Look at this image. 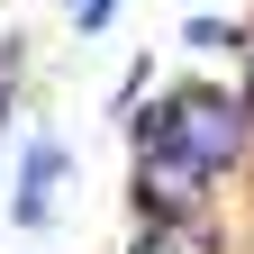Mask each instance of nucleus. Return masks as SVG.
Segmentation results:
<instances>
[{
    "instance_id": "obj_2",
    "label": "nucleus",
    "mask_w": 254,
    "mask_h": 254,
    "mask_svg": "<svg viewBox=\"0 0 254 254\" xmlns=\"http://www.w3.org/2000/svg\"><path fill=\"white\" fill-rule=\"evenodd\" d=\"M209 190H218V173L190 164V154H173V145L136 154V218H145V227H154V218H200Z\"/></svg>"
},
{
    "instance_id": "obj_5",
    "label": "nucleus",
    "mask_w": 254,
    "mask_h": 254,
    "mask_svg": "<svg viewBox=\"0 0 254 254\" xmlns=\"http://www.w3.org/2000/svg\"><path fill=\"white\" fill-rule=\"evenodd\" d=\"M118 9H127V0H73V27H82V37H100Z\"/></svg>"
},
{
    "instance_id": "obj_6",
    "label": "nucleus",
    "mask_w": 254,
    "mask_h": 254,
    "mask_svg": "<svg viewBox=\"0 0 254 254\" xmlns=\"http://www.w3.org/2000/svg\"><path fill=\"white\" fill-rule=\"evenodd\" d=\"M236 91H245V109H254V46H245V82H236Z\"/></svg>"
},
{
    "instance_id": "obj_3",
    "label": "nucleus",
    "mask_w": 254,
    "mask_h": 254,
    "mask_svg": "<svg viewBox=\"0 0 254 254\" xmlns=\"http://www.w3.org/2000/svg\"><path fill=\"white\" fill-rule=\"evenodd\" d=\"M64 173H73V154H64L55 136H37V145H27L18 190H9V218H18V227H46V218H55V190H64Z\"/></svg>"
},
{
    "instance_id": "obj_4",
    "label": "nucleus",
    "mask_w": 254,
    "mask_h": 254,
    "mask_svg": "<svg viewBox=\"0 0 254 254\" xmlns=\"http://www.w3.org/2000/svg\"><path fill=\"white\" fill-rule=\"evenodd\" d=\"M136 254H227V245H218L209 209H200V218H154V227L136 236Z\"/></svg>"
},
{
    "instance_id": "obj_1",
    "label": "nucleus",
    "mask_w": 254,
    "mask_h": 254,
    "mask_svg": "<svg viewBox=\"0 0 254 254\" xmlns=\"http://www.w3.org/2000/svg\"><path fill=\"white\" fill-rule=\"evenodd\" d=\"M154 145H173V154H190V164H209L227 182L245 164V145H254V109L227 82H173L164 100L136 118V154H154Z\"/></svg>"
}]
</instances>
